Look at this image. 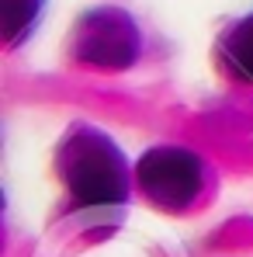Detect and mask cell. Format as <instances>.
<instances>
[{"instance_id":"obj_2","label":"cell","mask_w":253,"mask_h":257,"mask_svg":"<svg viewBox=\"0 0 253 257\" xmlns=\"http://www.w3.org/2000/svg\"><path fill=\"white\" fill-rule=\"evenodd\" d=\"M135 184L139 191L163 212H187L201 202L208 188V167L201 153L187 146H153L139 157L135 167Z\"/></svg>"},{"instance_id":"obj_4","label":"cell","mask_w":253,"mask_h":257,"mask_svg":"<svg viewBox=\"0 0 253 257\" xmlns=\"http://www.w3.org/2000/svg\"><path fill=\"white\" fill-rule=\"evenodd\" d=\"M218 59L225 66L229 77L253 84V11L246 18H239L218 42Z\"/></svg>"},{"instance_id":"obj_1","label":"cell","mask_w":253,"mask_h":257,"mask_svg":"<svg viewBox=\"0 0 253 257\" xmlns=\"http://www.w3.org/2000/svg\"><path fill=\"white\" fill-rule=\"evenodd\" d=\"M56 167L80 215L101 222H111V215H122L132 174L122 146L108 132L94 125H73L56 150Z\"/></svg>"},{"instance_id":"obj_5","label":"cell","mask_w":253,"mask_h":257,"mask_svg":"<svg viewBox=\"0 0 253 257\" xmlns=\"http://www.w3.org/2000/svg\"><path fill=\"white\" fill-rule=\"evenodd\" d=\"M42 4L45 0H4V39H7V45L25 42L35 32Z\"/></svg>"},{"instance_id":"obj_3","label":"cell","mask_w":253,"mask_h":257,"mask_svg":"<svg viewBox=\"0 0 253 257\" xmlns=\"http://www.w3.org/2000/svg\"><path fill=\"white\" fill-rule=\"evenodd\" d=\"M73 56L94 70H128L142 56V32L122 7L87 11L73 32Z\"/></svg>"}]
</instances>
